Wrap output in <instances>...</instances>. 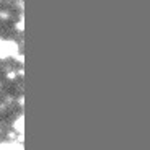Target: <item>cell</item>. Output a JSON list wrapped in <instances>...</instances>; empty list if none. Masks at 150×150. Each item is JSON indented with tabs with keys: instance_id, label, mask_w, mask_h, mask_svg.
I'll return each mask as SVG.
<instances>
[{
	"instance_id": "7a4b0ae2",
	"label": "cell",
	"mask_w": 150,
	"mask_h": 150,
	"mask_svg": "<svg viewBox=\"0 0 150 150\" xmlns=\"http://www.w3.org/2000/svg\"><path fill=\"white\" fill-rule=\"evenodd\" d=\"M13 129H15L16 132H20V134H23V131H25V117L20 116L18 119L13 122Z\"/></svg>"
},
{
	"instance_id": "6da1fadb",
	"label": "cell",
	"mask_w": 150,
	"mask_h": 150,
	"mask_svg": "<svg viewBox=\"0 0 150 150\" xmlns=\"http://www.w3.org/2000/svg\"><path fill=\"white\" fill-rule=\"evenodd\" d=\"M10 56V49H8V41L0 39V59H5V57Z\"/></svg>"
},
{
	"instance_id": "277c9868",
	"label": "cell",
	"mask_w": 150,
	"mask_h": 150,
	"mask_svg": "<svg viewBox=\"0 0 150 150\" xmlns=\"http://www.w3.org/2000/svg\"><path fill=\"white\" fill-rule=\"evenodd\" d=\"M7 77H8V79H10V80H13V79H15V74H13V72H10V74H8Z\"/></svg>"
},
{
	"instance_id": "3957f363",
	"label": "cell",
	"mask_w": 150,
	"mask_h": 150,
	"mask_svg": "<svg viewBox=\"0 0 150 150\" xmlns=\"http://www.w3.org/2000/svg\"><path fill=\"white\" fill-rule=\"evenodd\" d=\"M23 28H25V26H23V21H20V23H18V25H16V30H20V31H23Z\"/></svg>"
}]
</instances>
